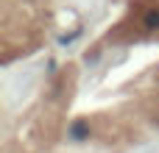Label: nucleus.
Here are the masks:
<instances>
[{
    "label": "nucleus",
    "instance_id": "f257e3e1",
    "mask_svg": "<svg viewBox=\"0 0 159 153\" xmlns=\"http://www.w3.org/2000/svg\"><path fill=\"white\" fill-rule=\"evenodd\" d=\"M75 89H78V67L73 61H67L50 75L42 95L20 117L11 137L6 139V153L48 151L64 128V120H67L70 103L75 98Z\"/></svg>",
    "mask_w": 159,
    "mask_h": 153
},
{
    "label": "nucleus",
    "instance_id": "f03ea898",
    "mask_svg": "<svg viewBox=\"0 0 159 153\" xmlns=\"http://www.w3.org/2000/svg\"><path fill=\"white\" fill-rule=\"evenodd\" d=\"M131 95L112 111L84 117L78 131H87L98 139H131L140 128H159V64L140 72L129 84Z\"/></svg>",
    "mask_w": 159,
    "mask_h": 153
},
{
    "label": "nucleus",
    "instance_id": "7ed1b4c3",
    "mask_svg": "<svg viewBox=\"0 0 159 153\" xmlns=\"http://www.w3.org/2000/svg\"><path fill=\"white\" fill-rule=\"evenodd\" d=\"M53 25V0H0V59L11 64L36 53Z\"/></svg>",
    "mask_w": 159,
    "mask_h": 153
},
{
    "label": "nucleus",
    "instance_id": "20e7f679",
    "mask_svg": "<svg viewBox=\"0 0 159 153\" xmlns=\"http://www.w3.org/2000/svg\"><path fill=\"white\" fill-rule=\"evenodd\" d=\"M159 42V0H129L123 17L106 31L103 45Z\"/></svg>",
    "mask_w": 159,
    "mask_h": 153
}]
</instances>
